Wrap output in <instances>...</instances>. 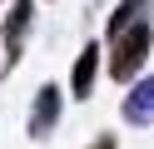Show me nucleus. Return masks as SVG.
Wrapping results in <instances>:
<instances>
[{
    "label": "nucleus",
    "mask_w": 154,
    "mask_h": 149,
    "mask_svg": "<svg viewBox=\"0 0 154 149\" xmlns=\"http://www.w3.org/2000/svg\"><path fill=\"white\" fill-rule=\"evenodd\" d=\"M149 55H154V25H149V20H134V25H124L119 35H109L104 70H109V79L129 85V79L144 70V60H149Z\"/></svg>",
    "instance_id": "f257e3e1"
},
{
    "label": "nucleus",
    "mask_w": 154,
    "mask_h": 149,
    "mask_svg": "<svg viewBox=\"0 0 154 149\" xmlns=\"http://www.w3.org/2000/svg\"><path fill=\"white\" fill-rule=\"evenodd\" d=\"M30 25H35V0H10L5 10V25H0V45H5V60H0V75H10L25 55V40H30Z\"/></svg>",
    "instance_id": "f03ea898"
},
{
    "label": "nucleus",
    "mask_w": 154,
    "mask_h": 149,
    "mask_svg": "<svg viewBox=\"0 0 154 149\" xmlns=\"http://www.w3.org/2000/svg\"><path fill=\"white\" fill-rule=\"evenodd\" d=\"M60 114H65V95H60V85H40L35 89V99H30V139H50L55 129H60Z\"/></svg>",
    "instance_id": "7ed1b4c3"
},
{
    "label": "nucleus",
    "mask_w": 154,
    "mask_h": 149,
    "mask_svg": "<svg viewBox=\"0 0 154 149\" xmlns=\"http://www.w3.org/2000/svg\"><path fill=\"white\" fill-rule=\"evenodd\" d=\"M119 114L129 119V124H154V75H134L129 79Z\"/></svg>",
    "instance_id": "20e7f679"
},
{
    "label": "nucleus",
    "mask_w": 154,
    "mask_h": 149,
    "mask_svg": "<svg viewBox=\"0 0 154 149\" xmlns=\"http://www.w3.org/2000/svg\"><path fill=\"white\" fill-rule=\"evenodd\" d=\"M94 79H100V40H90V45L80 50V60H75V70H70V95L75 99H90L94 95Z\"/></svg>",
    "instance_id": "39448f33"
},
{
    "label": "nucleus",
    "mask_w": 154,
    "mask_h": 149,
    "mask_svg": "<svg viewBox=\"0 0 154 149\" xmlns=\"http://www.w3.org/2000/svg\"><path fill=\"white\" fill-rule=\"evenodd\" d=\"M134 20H149V0H119V5L109 10V20H104V40L119 35V30L134 25Z\"/></svg>",
    "instance_id": "423d86ee"
},
{
    "label": "nucleus",
    "mask_w": 154,
    "mask_h": 149,
    "mask_svg": "<svg viewBox=\"0 0 154 149\" xmlns=\"http://www.w3.org/2000/svg\"><path fill=\"white\" fill-rule=\"evenodd\" d=\"M90 149H119V139H114V134H100V139H90Z\"/></svg>",
    "instance_id": "0eeeda50"
}]
</instances>
